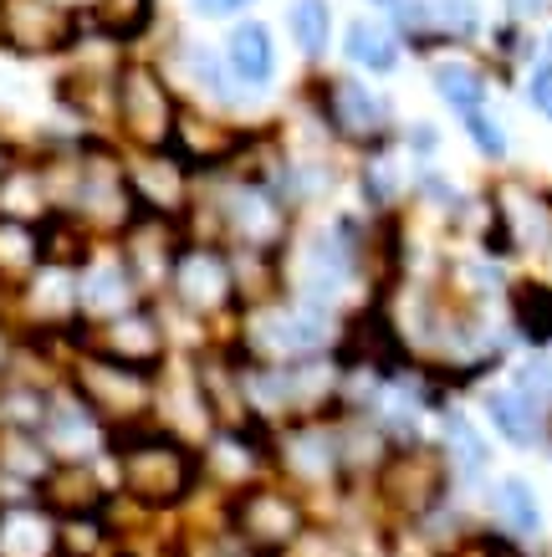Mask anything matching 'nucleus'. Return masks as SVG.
<instances>
[{
	"label": "nucleus",
	"instance_id": "1",
	"mask_svg": "<svg viewBox=\"0 0 552 557\" xmlns=\"http://www.w3.org/2000/svg\"><path fill=\"white\" fill-rule=\"evenodd\" d=\"M108 460H113V486L118 502L134 507L138 517H169L195 502L205 486L200 471V445L169 435L164 424H134L108 440Z\"/></svg>",
	"mask_w": 552,
	"mask_h": 557
},
{
	"label": "nucleus",
	"instance_id": "2",
	"mask_svg": "<svg viewBox=\"0 0 552 557\" xmlns=\"http://www.w3.org/2000/svg\"><path fill=\"white\" fill-rule=\"evenodd\" d=\"M113 123L128 153H159L174 144V123H180V98L169 77L144 57H123L113 77Z\"/></svg>",
	"mask_w": 552,
	"mask_h": 557
},
{
	"label": "nucleus",
	"instance_id": "3",
	"mask_svg": "<svg viewBox=\"0 0 552 557\" xmlns=\"http://www.w3.org/2000/svg\"><path fill=\"white\" fill-rule=\"evenodd\" d=\"M68 384H72V394L108 424V435L154 420V388H159V373L128 369V363H113V358H102V354L72 348Z\"/></svg>",
	"mask_w": 552,
	"mask_h": 557
},
{
	"label": "nucleus",
	"instance_id": "4",
	"mask_svg": "<svg viewBox=\"0 0 552 557\" xmlns=\"http://www.w3.org/2000/svg\"><path fill=\"white\" fill-rule=\"evenodd\" d=\"M220 527L252 557H286L307 537V507H302L292 491L271 486V481H256V486L225 496Z\"/></svg>",
	"mask_w": 552,
	"mask_h": 557
},
{
	"label": "nucleus",
	"instance_id": "5",
	"mask_svg": "<svg viewBox=\"0 0 552 557\" xmlns=\"http://www.w3.org/2000/svg\"><path fill=\"white\" fill-rule=\"evenodd\" d=\"M159 302H174L184 318H220V312H235L241 297H235V267L231 251L216 246V240H189L184 236L180 256H174V271H169V287Z\"/></svg>",
	"mask_w": 552,
	"mask_h": 557
},
{
	"label": "nucleus",
	"instance_id": "6",
	"mask_svg": "<svg viewBox=\"0 0 552 557\" xmlns=\"http://www.w3.org/2000/svg\"><path fill=\"white\" fill-rule=\"evenodd\" d=\"M87 16L62 0H0V47L11 57H68Z\"/></svg>",
	"mask_w": 552,
	"mask_h": 557
},
{
	"label": "nucleus",
	"instance_id": "7",
	"mask_svg": "<svg viewBox=\"0 0 552 557\" xmlns=\"http://www.w3.org/2000/svg\"><path fill=\"white\" fill-rule=\"evenodd\" d=\"M77 348L113 358V363H128V369H144V373H159L169 363V354H174L164 307L159 302H138L134 312L102 322V327H83V333H77Z\"/></svg>",
	"mask_w": 552,
	"mask_h": 557
},
{
	"label": "nucleus",
	"instance_id": "8",
	"mask_svg": "<svg viewBox=\"0 0 552 557\" xmlns=\"http://www.w3.org/2000/svg\"><path fill=\"white\" fill-rule=\"evenodd\" d=\"M108 440H113L108 435V424L72 394L68 379L51 388L47 420H41V445L51 450L57 466H93V460L108 456Z\"/></svg>",
	"mask_w": 552,
	"mask_h": 557
},
{
	"label": "nucleus",
	"instance_id": "9",
	"mask_svg": "<svg viewBox=\"0 0 552 557\" xmlns=\"http://www.w3.org/2000/svg\"><path fill=\"white\" fill-rule=\"evenodd\" d=\"M113 246L123 256L128 276L138 282V292H144V302H159L169 287V271H174V256L184 246V225L180 220H159V215H134L128 231Z\"/></svg>",
	"mask_w": 552,
	"mask_h": 557
},
{
	"label": "nucleus",
	"instance_id": "10",
	"mask_svg": "<svg viewBox=\"0 0 552 557\" xmlns=\"http://www.w3.org/2000/svg\"><path fill=\"white\" fill-rule=\"evenodd\" d=\"M123 174H128V195H134L138 215L180 220L184 225L189 205H195V174L184 170L174 153H123Z\"/></svg>",
	"mask_w": 552,
	"mask_h": 557
},
{
	"label": "nucleus",
	"instance_id": "11",
	"mask_svg": "<svg viewBox=\"0 0 552 557\" xmlns=\"http://www.w3.org/2000/svg\"><path fill=\"white\" fill-rule=\"evenodd\" d=\"M379 491H384L389 511L400 517H430L445 496V460L419 445H394L389 460L379 466Z\"/></svg>",
	"mask_w": 552,
	"mask_h": 557
},
{
	"label": "nucleus",
	"instance_id": "12",
	"mask_svg": "<svg viewBox=\"0 0 552 557\" xmlns=\"http://www.w3.org/2000/svg\"><path fill=\"white\" fill-rule=\"evenodd\" d=\"M138 302H144V292H138V282L128 276L118 246H98V251L77 267V318H83V327H102V322L134 312Z\"/></svg>",
	"mask_w": 552,
	"mask_h": 557
},
{
	"label": "nucleus",
	"instance_id": "13",
	"mask_svg": "<svg viewBox=\"0 0 552 557\" xmlns=\"http://www.w3.org/2000/svg\"><path fill=\"white\" fill-rule=\"evenodd\" d=\"M271 466H282L286 475H302V481H333L343 466H338V435L328 424H286L282 435H271Z\"/></svg>",
	"mask_w": 552,
	"mask_h": 557
},
{
	"label": "nucleus",
	"instance_id": "14",
	"mask_svg": "<svg viewBox=\"0 0 552 557\" xmlns=\"http://www.w3.org/2000/svg\"><path fill=\"white\" fill-rule=\"evenodd\" d=\"M328 123L353 144H379L389 138V108L384 98H373L364 83H333L328 92Z\"/></svg>",
	"mask_w": 552,
	"mask_h": 557
},
{
	"label": "nucleus",
	"instance_id": "15",
	"mask_svg": "<svg viewBox=\"0 0 552 557\" xmlns=\"http://www.w3.org/2000/svg\"><path fill=\"white\" fill-rule=\"evenodd\" d=\"M0 557H57V517L41 502L0 507Z\"/></svg>",
	"mask_w": 552,
	"mask_h": 557
},
{
	"label": "nucleus",
	"instance_id": "16",
	"mask_svg": "<svg viewBox=\"0 0 552 557\" xmlns=\"http://www.w3.org/2000/svg\"><path fill=\"white\" fill-rule=\"evenodd\" d=\"M57 215L51 210V189L41 174V159H16V170L0 180V220H21V225H47Z\"/></svg>",
	"mask_w": 552,
	"mask_h": 557
},
{
	"label": "nucleus",
	"instance_id": "17",
	"mask_svg": "<svg viewBox=\"0 0 552 557\" xmlns=\"http://www.w3.org/2000/svg\"><path fill=\"white\" fill-rule=\"evenodd\" d=\"M220 57H225V72L246 87L271 83V72H277V47H271V32L261 21H241Z\"/></svg>",
	"mask_w": 552,
	"mask_h": 557
},
{
	"label": "nucleus",
	"instance_id": "18",
	"mask_svg": "<svg viewBox=\"0 0 552 557\" xmlns=\"http://www.w3.org/2000/svg\"><path fill=\"white\" fill-rule=\"evenodd\" d=\"M486 414L512 445H537L542 440V405L522 388H491L486 394Z\"/></svg>",
	"mask_w": 552,
	"mask_h": 557
},
{
	"label": "nucleus",
	"instance_id": "19",
	"mask_svg": "<svg viewBox=\"0 0 552 557\" xmlns=\"http://www.w3.org/2000/svg\"><path fill=\"white\" fill-rule=\"evenodd\" d=\"M87 26L118 47H128L154 26V0H87L83 5Z\"/></svg>",
	"mask_w": 552,
	"mask_h": 557
},
{
	"label": "nucleus",
	"instance_id": "20",
	"mask_svg": "<svg viewBox=\"0 0 552 557\" xmlns=\"http://www.w3.org/2000/svg\"><path fill=\"white\" fill-rule=\"evenodd\" d=\"M41 261H47V251H41V225L0 220V287L16 292Z\"/></svg>",
	"mask_w": 552,
	"mask_h": 557
},
{
	"label": "nucleus",
	"instance_id": "21",
	"mask_svg": "<svg viewBox=\"0 0 552 557\" xmlns=\"http://www.w3.org/2000/svg\"><path fill=\"white\" fill-rule=\"evenodd\" d=\"M512 322L532 348L552 343V287L548 282H517L512 287Z\"/></svg>",
	"mask_w": 552,
	"mask_h": 557
},
{
	"label": "nucleus",
	"instance_id": "22",
	"mask_svg": "<svg viewBox=\"0 0 552 557\" xmlns=\"http://www.w3.org/2000/svg\"><path fill=\"white\" fill-rule=\"evenodd\" d=\"M180 72L189 77V87H200L205 98L231 102V72H225V57L205 41H184L180 47Z\"/></svg>",
	"mask_w": 552,
	"mask_h": 557
},
{
	"label": "nucleus",
	"instance_id": "23",
	"mask_svg": "<svg viewBox=\"0 0 552 557\" xmlns=\"http://www.w3.org/2000/svg\"><path fill=\"white\" fill-rule=\"evenodd\" d=\"M348 62H358V67L384 77V72L400 67V41H394V32H384L379 21H353L348 26Z\"/></svg>",
	"mask_w": 552,
	"mask_h": 557
},
{
	"label": "nucleus",
	"instance_id": "24",
	"mask_svg": "<svg viewBox=\"0 0 552 557\" xmlns=\"http://www.w3.org/2000/svg\"><path fill=\"white\" fill-rule=\"evenodd\" d=\"M430 83H436V92L451 108H461V113H481V98H486V83L481 72L466 67V62H436L430 67Z\"/></svg>",
	"mask_w": 552,
	"mask_h": 557
},
{
	"label": "nucleus",
	"instance_id": "25",
	"mask_svg": "<svg viewBox=\"0 0 552 557\" xmlns=\"http://www.w3.org/2000/svg\"><path fill=\"white\" fill-rule=\"evenodd\" d=\"M286 26H292V41H297L307 57H322V51H328V36H333V11H328V0H292Z\"/></svg>",
	"mask_w": 552,
	"mask_h": 557
},
{
	"label": "nucleus",
	"instance_id": "26",
	"mask_svg": "<svg viewBox=\"0 0 552 557\" xmlns=\"http://www.w3.org/2000/svg\"><path fill=\"white\" fill-rule=\"evenodd\" d=\"M496 511H502V522L512 527V532H522V537H532L537 527H542V511H537L532 486L517 481V475H506L502 486H496Z\"/></svg>",
	"mask_w": 552,
	"mask_h": 557
},
{
	"label": "nucleus",
	"instance_id": "27",
	"mask_svg": "<svg viewBox=\"0 0 552 557\" xmlns=\"http://www.w3.org/2000/svg\"><path fill=\"white\" fill-rule=\"evenodd\" d=\"M445 445H451V456L466 466V471H481L486 460V440L470 430V420H461V414H445Z\"/></svg>",
	"mask_w": 552,
	"mask_h": 557
},
{
	"label": "nucleus",
	"instance_id": "28",
	"mask_svg": "<svg viewBox=\"0 0 552 557\" xmlns=\"http://www.w3.org/2000/svg\"><path fill=\"white\" fill-rule=\"evenodd\" d=\"M430 21H436L440 32L466 36V32H476V5H470V0H436V5H430Z\"/></svg>",
	"mask_w": 552,
	"mask_h": 557
},
{
	"label": "nucleus",
	"instance_id": "29",
	"mask_svg": "<svg viewBox=\"0 0 552 557\" xmlns=\"http://www.w3.org/2000/svg\"><path fill=\"white\" fill-rule=\"evenodd\" d=\"M466 134H470V144H476L481 153H491V159H502V153H506L502 123L486 119V113H466Z\"/></svg>",
	"mask_w": 552,
	"mask_h": 557
},
{
	"label": "nucleus",
	"instance_id": "30",
	"mask_svg": "<svg viewBox=\"0 0 552 557\" xmlns=\"http://www.w3.org/2000/svg\"><path fill=\"white\" fill-rule=\"evenodd\" d=\"M246 5H256V0H189V11L205 21H231V16H241Z\"/></svg>",
	"mask_w": 552,
	"mask_h": 557
},
{
	"label": "nucleus",
	"instance_id": "31",
	"mask_svg": "<svg viewBox=\"0 0 552 557\" xmlns=\"http://www.w3.org/2000/svg\"><path fill=\"white\" fill-rule=\"evenodd\" d=\"M527 92H532L537 113H542V119H552V62H548V67H537V77H532V87H527Z\"/></svg>",
	"mask_w": 552,
	"mask_h": 557
},
{
	"label": "nucleus",
	"instance_id": "32",
	"mask_svg": "<svg viewBox=\"0 0 552 557\" xmlns=\"http://www.w3.org/2000/svg\"><path fill=\"white\" fill-rule=\"evenodd\" d=\"M16 159H21V149H16V144H11L5 134H0V180H5L11 170H16Z\"/></svg>",
	"mask_w": 552,
	"mask_h": 557
},
{
	"label": "nucleus",
	"instance_id": "33",
	"mask_svg": "<svg viewBox=\"0 0 552 557\" xmlns=\"http://www.w3.org/2000/svg\"><path fill=\"white\" fill-rule=\"evenodd\" d=\"M506 5H512V16H537L548 0H506Z\"/></svg>",
	"mask_w": 552,
	"mask_h": 557
},
{
	"label": "nucleus",
	"instance_id": "34",
	"mask_svg": "<svg viewBox=\"0 0 552 557\" xmlns=\"http://www.w3.org/2000/svg\"><path fill=\"white\" fill-rule=\"evenodd\" d=\"M379 5H404V0H379Z\"/></svg>",
	"mask_w": 552,
	"mask_h": 557
}]
</instances>
